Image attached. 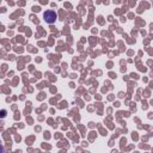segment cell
<instances>
[{"mask_svg":"<svg viewBox=\"0 0 153 153\" xmlns=\"http://www.w3.org/2000/svg\"><path fill=\"white\" fill-rule=\"evenodd\" d=\"M56 18H57L56 12L53 11V10L44 11V13H43V19H44V22L48 23V24H54L55 20H56Z\"/></svg>","mask_w":153,"mask_h":153,"instance_id":"obj_1","label":"cell"}]
</instances>
